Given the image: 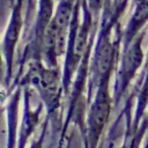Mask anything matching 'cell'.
Instances as JSON below:
<instances>
[{"label":"cell","instance_id":"cell-1","mask_svg":"<svg viewBox=\"0 0 148 148\" xmlns=\"http://www.w3.org/2000/svg\"><path fill=\"white\" fill-rule=\"evenodd\" d=\"M109 109H110V103L106 94L99 92L91 108V116H90L92 127L96 131H99L103 124L105 123L106 117L109 114Z\"/></svg>","mask_w":148,"mask_h":148},{"label":"cell","instance_id":"cell-2","mask_svg":"<svg viewBox=\"0 0 148 148\" xmlns=\"http://www.w3.org/2000/svg\"><path fill=\"white\" fill-rule=\"evenodd\" d=\"M112 58H113V47L108 40H105L102 43V45L97 51V68L102 75L109 72L112 64Z\"/></svg>","mask_w":148,"mask_h":148},{"label":"cell","instance_id":"cell-3","mask_svg":"<svg viewBox=\"0 0 148 148\" xmlns=\"http://www.w3.org/2000/svg\"><path fill=\"white\" fill-rule=\"evenodd\" d=\"M142 54L140 51V47H133L128 54L126 56L125 60H124V68L127 73H130V71H133L134 68H136L140 65Z\"/></svg>","mask_w":148,"mask_h":148},{"label":"cell","instance_id":"cell-4","mask_svg":"<svg viewBox=\"0 0 148 148\" xmlns=\"http://www.w3.org/2000/svg\"><path fill=\"white\" fill-rule=\"evenodd\" d=\"M92 2L96 5V3H99V2H101V0H92Z\"/></svg>","mask_w":148,"mask_h":148}]
</instances>
